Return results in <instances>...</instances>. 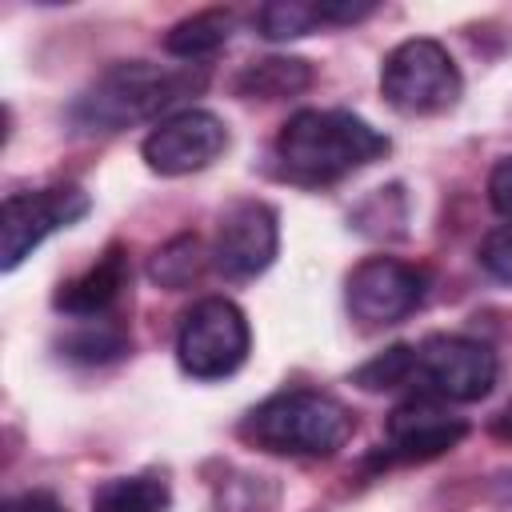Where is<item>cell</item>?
<instances>
[{
	"instance_id": "1",
	"label": "cell",
	"mask_w": 512,
	"mask_h": 512,
	"mask_svg": "<svg viewBox=\"0 0 512 512\" xmlns=\"http://www.w3.org/2000/svg\"><path fill=\"white\" fill-rule=\"evenodd\" d=\"M280 172L296 184H332L388 152V136L344 108H300L276 132Z\"/></svg>"
},
{
	"instance_id": "2",
	"label": "cell",
	"mask_w": 512,
	"mask_h": 512,
	"mask_svg": "<svg viewBox=\"0 0 512 512\" xmlns=\"http://www.w3.org/2000/svg\"><path fill=\"white\" fill-rule=\"evenodd\" d=\"M204 88V72L192 64L120 60L104 68L72 104V124L84 132H120L176 108Z\"/></svg>"
},
{
	"instance_id": "3",
	"label": "cell",
	"mask_w": 512,
	"mask_h": 512,
	"mask_svg": "<svg viewBox=\"0 0 512 512\" xmlns=\"http://www.w3.org/2000/svg\"><path fill=\"white\" fill-rule=\"evenodd\" d=\"M356 416L328 392L284 388L240 420V440L272 456H332L348 444Z\"/></svg>"
},
{
	"instance_id": "4",
	"label": "cell",
	"mask_w": 512,
	"mask_h": 512,
	"mask_svg": "<svg viewBox=\"0 0 512 512\" xmlns=\"http://www.w3.org/2000/svg\"><path fill=\"white\" fill-rule=\"evenodd\" d=\"M380 92H384L388 108H396L404 116H440V112L456 108V100L464 92V76L440 40L412 36L384 56Z\"/></svg>"
},
{
	"instance_id": "5",
	"label": "cell",
	"mask_w": 512,
	"mask_h": 512,
	"mask_svg": "<svg viewBox=\"0 0 512 512\" xmlns=\"http://www.w3.org/2000/svg\"><path fill=\"white\" fill-rule=\"evenodd\" d=\"M252 348V328L240 304L228 296L196 300L176 328V360L192 380H224L232 376Z\"/></svg>"
},
{
	"instance_id": "6",
	"label": "cell",
	"mask_w": 512,
	"mask_h": 512,
	"mask_svg": "<svg viewBox=\"0 0 512 512\" xmlns=\"http://www.w3.org/2000/svg\"><path fill=\"white\" fill-rule=\"evenodd\" d=\"M500 360L484 340L472 336H428L416 344L412 388L448 404H476L496 388Z\"/></svg>"
},
{
	"instance_id": "7",
	"label": "cell",
	"mask_w": 512,
	"mask_h": 512,
	"mask_svg": "<svg viewBox=\"0 0 512 512\" xmlns=\"http://www.w3.org/2000/svg\"><path fill=\"white\" fill-rule=\"evenodd\" d=\"M88 208H92V200L76 184H52V188L4 196V216H0V256H4L0 264H4V272H16L52 232L84 220Z\"/></svg>"
},
{
	"instance_id": "8",
	"label": "cell",
	"mask_w": 512,
	"mask_h": 512,
	"mask_svg": "<svg viewBox=\"0 0 512 512\" xmlns=\"http://www.w3.org/2000/svg\"><path fill=\"white\" fill-rule=\"evenodd\" d=\"M228 148V128L208 108H180L144 136V164L160 176H192L216 164Z\"/></svg>"
},
{
	"instance_id": "9",
	"label": "cell",
	"mask_w": 512,
	"mask_h": 512,
	"mask_svg": "<svg viewBox=\"0 0 512 512\" xmlns=\"http://www.w3.org/2000/svg\"><path fill=\"white\" fill-rule=\"evenodd\" d=\"M344 300L352 320L368 328L400 324L424 300V272L396 256H368L348 272Z\"/></svg>"
},
{
	"instance_id": "10",
	"label": "cell",
	"mask_w": 512,
	"mask_h": 512,
	"mask_svg": "<svg viewBox=\"0 0 512 512\" xmlns=\"http://www.w3.org/2000/svg\"><path fill=\"white\" fill-rule=\"evenodd\" d=\"M276 252H280V224L264 200H236L220 216L212 240V264L228 280L260 276L276 260Z\"/></svg>"
},
{
	"instance_id": "11",
	"label": "cell",
	"mask_w": 512,
	"mask_h": 512,
	"mask_svg": "<svg viewBox=\"0 0 512 512\" xmlns=\"http://www.w3.org/2000/svg\"><path fill=\"white\" fill-rule=\"evenodd\" d=\"M464 432H468V424L460 416H452L448 400L412 392L408 400H400L388 412L384 452L392 460H432V456H444L448 448H456L464 440Z\"/></svg>"
},
{
	"instance_id": "12",
	"label": "cell",
	"mask_w": 512,
	"mask_h": 512,
	"mask_svg": "<svg viewBox=\"0 0 512 512\" xmlns=\"http://www.w3.org/2000/svg\"><path fill=\"white\" fill-rule=\"evenodd\" d=\"M124 284H128V256L112 244L96 264H88L80 276H72L68 284H60L56 308L68 312V316H76V320H100L116 304V296L124 292Z\"/></svg>"
},
{
	"instance_id": "13",
	"label": "cell",
	"mask_w": 512,
	"mask_h": 512,
	"mask_svg": "<svg viewBox=\"0 0 512 512\" xmlns=\"http://www.w3.org/2000/svg\"><path fill=\"white\" fill-rule=\"evenodd\" d=\"M312 84V68L308 60H296V56H268V60H256L248 64L240 76H236V92L248 96V100H280V96H296Z\"/></svg>"
},
{
	"instance_id": "14",
	"label": "cell",
	"mask_w": 512,
	"mask_h": 512,
	"mask_svg": "<svg viewBox=\"0 0 512 512\" xmlns=\"http://www.w3.org/2000/svg\"><path fill=\"white\" fill-rule=\"evenodd\" d=\"M228 36H232V12L212 8V12H196V16H184L180 24H172L164 36V52H172L184 64H196V60L220 52L228 44Z\"/></svg>"
},
{
	"instance_id": "15",
	"label": "cell",
	"mask_w": 512,
	"mask_h": 512,
	"mask_svg": "<svg viewBox=\"0 0 512 512\" xmlns=\"http://www.w3.org/2000/svg\"><path fill=\"white\" fill-rule=\"evenodd\" d=\"M168 480L160 472H136V476H116L96 488L92 512H168Z\"/></svg>"
},
{
	"instance_id": "16",
	"label": "cell",
	"mask_w": 512,
	"mask_h": 512,
	"mask_svg": "<svg viewBox=\"0 0 512 512\" xmlns=\"http://www.w3.org/2000/svg\"><path fill=\"white\" fill-rule=\"evenodd\" d=\"M256 28L264 40H296L308 36L316 28H324L320 20V0L304 4V0H272L256 12Z\"/></svg>"
},
{
	"instance_id": "17",
	"label": "cell",
	"mask_w": 512,
	"mask_h": 512,
	"mask_svg": "<svg viewBox=\"0 0 512 512\" xmlns=\"http://www.w3.org/2000/svg\"><path fill=\"white\" fill-rule=\"evenodd\" d=\"M204 256H212V252H204L196 236H176V240H168V244L152 256L148 276H152L160 288H184V284H192V280L200 276Z\"/></svg>"
},
{
	"instance_id": "18",
	"label": "cell",
	"mask_w": 512,
	"mask_h": 512,
	"mask_svg": "<svg viewBox=\"0 0 512 512\" xmlns=\"http://www.w3.org/2000/svg\"><path fill=\"white\" fill-rule=\"evenodd\" d=\"M412 364H416V344H392L380 356H372L368 364H360L352 372V380L368 392L400 388V384H412Z\"/></svg>"
},
{
	"instance_id": "19",
	"label": "cell",
	"mask_w": 512,
	"mask_h": 512,
	"mask_svg": "<svg viewBox=\"0 0 512 512\" xmlns=\"http://www.w3.org/2000/svg\"><path fill=\"white\" fill-rule=\"evenodd\" d=\"M480 264H484L496 280L512 284V224H496V228L480 240Z\"/></svg>"
},
{
	"instance_id": "20",
	"label": "cell",
	"mask_w": 512,
	"mask_h": 512,
	"mask_svg": "<svg viewBox=\"0 0 512 512\" xmlns=\"http://www.w3.org/2000/svg\"><path fill=\"white\" fill-rule=\"evenodd\" d=\"M68 352L72 356H84V360H108V356H120L124 352V336L112 332V328H100V332L84 328V332H76L68 340Z\"/></svg>"
},
{
	"instance_id": "21",
	"label": "cell",
	"mask_w": 512,
	"mask_h": 512,
	"mask_svg": "<svg viewBox=\"0 0 512 512\" xmlns=\"http://www.w3.org/2000/svg\"><path fill=\"white\" fill-rule=\"evenodd\" d=\"M488 204H492L500 216L512 220V152L500 156V160L492 164V172H488Z\"/></svg>"
},
{
	"instance_id": "22",
	"label": "cell",
	"mask_w": 512,
	"mask_h": 512,
	"mask_svg": "<svg viewBox=\"0 0 512 512\" xmlns=\"http://www.w3.org/2000/svg\"><path fill=\"white\" fill-rule=\"evenodd\" d=\"M4 512H68L52 492H40V488H32V492H20V496H12L8 504H4Z\"/></svg>"
},
{
	"instance_id": "23",
	"label": "cell",
	"mask_w": 512,
	"mask_h": 512,
	"mask_svg": "<svg viewBox=\"0 0 512 512\" xmlns=\"http://www.w3.org/2000/svg\"><path fill=\"white\" fill-rule=\"evenodd\" d=\"M492 496H496L504 508H512V468H508V472H500V476L492 480Z\"/></svg>"
},
{
	"instance_id": "24",
	"label": "cell",
	"mask_w": 512,
	"mask_h": 512,
	"mask_svg": "<svg viewBox=\"0 0 512 512\" xmlns=\"http://www.w3.org/2000/svg\"><path fill=\"white\" fill-rule=\"evenodd\" d=\"M492 428H496L500 436H512V404H508V408L496 416V424H492Z\"/></svg>"
}]
</instances>
